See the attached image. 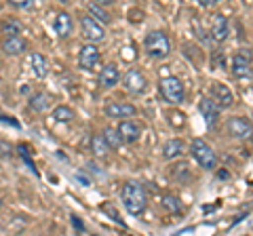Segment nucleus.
<instances>
[{
	"label": "nucleus",
	"instance_id": "nucleus-15",
	"mask_svg": "<svg viewBox=\"0 0 253 236\" xmlns=\"http://www.w3.org/2000/svg\"><path fill=\"white\" fill-rule=\"evenodd\" d=\"M199 110H201V114H203V118L207 120V124H215L217 122V118H219V106L213 101L211 97H201V101H199Z\"/></svg>",
	"mask_w": 253,
	"mask_h": 236
},
{
	"label": "nucleus",
	"instance_id": "nucleus-13",
	"mask_svg": "<svg viewBox=\"0 0 253 236\" xmlns=\"http://www.w3.org/2000/svg\"><path fill=\"white\" fill-rule=\"evenodd\" d=\"M26 49H28L26 38H21V36L2 38V53H4V55H9V57H17V55L26 53Z\"/></svg>",
	"mask_w": 253,
	"mask_h": 236
},
{
	"label": "nucleus",
	"instance_id": "nucleus-29",
	"mask_svg": "<svg viewBox=\"0 0 253 236\" xmlns=\"http://www.w3.org/2000/svg\"><path fill=\"white\" fill-rule=\"evenodd\" d=\"M11 4L15 6V9H30L32 6L30 0H15V2H11Z\"/></svg>",
	"mask_w": 253,
	"mask_h": 236
},
{
	"label": "nucleus",
	"instance_id": "nucleus-5",
	"mask_svg": "<svg viewBox=\"0 0 253 236\" xmlns=\"http://www.w3.org/2000/svg\"><path fill=\"white\" fill-rule=\"evenodd\" d=\"M81 32H83V38L86 40V44L101 42V40L106 38V30H104V26H99L97 21H93L89 15L81 17Z\"/></svg>",
	"mask_w": 253,
	"mask_h": 236
},
{
	"label": "nucleus",
	"instance_id": "nucleus-8",
	"mask_svg": "<svg viewBox=\"0 0 253 236\" xmlns=\"http://www.w3.org/2000/svg\"><path fill=\"white\" fill-rule=\"evenodd\" d=\"M226 129L228 133L234 137V139H249L253 135V127H251V122L247 120V118H243V116H232V118H228V122H226Z\"/></svg>",
	"mask_w": 253,
	"mask_h": 236
},
{
	"label": "nucleus",
	"instance_id": "nucleus-34",
	"mask_svg": "<svg viewBox=\"0 0 253 236\" xmlns=\"http://www.w3.org/2000/svg\"><path fill=\"white\" fill-rule=\"evenodd\" d=\"M243 236H247V234H243Z\"/></svg>",
	"mask_w": 253,
	"mask_h": 236
},
{
	"label": "nucleus",
	"instance_id": "nucleus-28",
	"mask_svg": "<svg viewBox=\"0 0 253 236\" xmlns=\"http://www.w3.org/2000/svg\"><path fill=\"white\" fill-rule=\"evenodd\" d=\"M11 154H13V146L6 139H0V156H2V158H9Z\"/></svg>",
	"mask_w": 253,
	"mask_h": 236
},
{
	"label": "nucleus",
	"instance_id": "nucleus-12",
	"mask_svg": "<svg viewBox=\"0 0 253 236\" xmlns=\"http://www.w3.org/2000/svg\"><path fill=\"white\" fill-rule=\"evenodd\" d=\"M211 99L215 101V104L221 108H230L234 104V95H232V91L228 89L226 84H221V82H215L211 86Z\"/></svg>",
	"mask_w": 253,
	"mask_h": 236
},
{
	"label": "nucleus",
	"instance_id": "nucleus-3",
	"mask_svg": "<svg viewBox=\"0 0 253 236\" xmlns=\"http://www.w3.org/2000/svg\"><path fill=\"white\" fill-rule=\"evenodd\" d=\"M190 152H192L194 160L199 162V167H203L205 171H213L217 167V154L205 139L196 137L192 141V146H190Z\"/></svg>",
	"mask_w": 253,
	"mask_h": 236
},
{
	"label": "nucleus",
	"instance_id": "nucleus-32",
	"mask_svg": "<svg viewBox=\"0 0 253 236\" xmlns=\"http://www.w3.org/2000/svg\"><path fill=\"white\" fill-rule=\"evenodd\" d=\"M72 224H74V228H78V230H81V232H83V230H84V226H83V224H81V219H78V217H76V215H72Z\"/></svg>",
	"mask_w": 253,
	"mask_h": 236
},
{
	"label": "nucleus",
	"instance_id": "nucleus-17",
	"mask_svg": "<svg viewBox=\"0 0 253 236\" xmlns=\"http://www.w3.org/2000/svg\"><path fill=\"white\" fill-rule=\"evenodd\" d=\"M53 28H55V32H57V36H59V38H68L70 34H72V28H74V23H72V17H70V13L59 11L57 15H55Z\"/></svg>",
	"mask_w": 253,
	"mask_h": 236
},
{
	"label": "nucleus",
	"instance_id": "nucleus-22",
	"mask_svg": "<svg viewBox=\"0 0 253 236\" xmlns=\"http://www.w3.org/2000/svg\"><path fill=\"white\" fill-rule=\"evenodd\" d=\"M86 9H89V17L93 21H97L99 26H106V23L112 21V17H110V13L106 11V6H101L99 2H91L86 4Z\"/></svg>",
	"mask_w": 253,
	"mask_h": 236
},
{
	"label": "nucleus",
	"instance_id": "nucleus-30",
	"mask_svg": "<svg viewBox=\"0 0 253 236\" xmlns=\"http://www.w3.org/2000/svg\"><path fill=\"white\" fill-rule=\"evenodd\" d=\"M104 211H106V213H108V215H112V217L116 219V222H118V224H123V222H121V215H118V213H116V211H114L112 207H108V204H104Z\"/></svg>",
	"mask_w": 253,
	"mask_h": 236
},
{
	"label": "nucleus",
	"instance_id": "nucleus-9",
	"mask_svg": "<svg viewBox=\"0 0 253 236\" xmlns=\"http://www.w3.org/2000/svg\"><path fill=\"white\" fill-rule=\"evenodd\" d=\"M104 114L110 118H123V120H126V118H133L137 114V108L133 104H126V101H108L104 106Z\"/></svg>",
	"mask_w": 253,
	"mask_h": 236
},
{
	"label": "nucleus",
	"instance_id": "nucleus-14",
	"mask_svg": "<svg viewBox=\"0 0 253 236\" xmlns=\"http://www.w3.org/2000/svg\"><path fill=\"white\" fill-rule=\"evenodd\" d=\"M121 82V72H118V68L114 64H108L99 70V86L101 89H112Z\"/></svg>",
	"mask_w": 253,
	"mask_h": 236
},
{
	"label": "nucleus",
	"instance_id": "nucleus-24",
	"mask_svg": "<svg viewBox=\"0 0 253 236\" xmlns=\"http://www.w3.org/2000/svg\"><path fill=\"white\" fill-rule=\"evenodd\" d=\"M91 150H93L95 156H99V158H104V156L110 152V148L106 144L104 135H93V139H91Z\"/></svg>",
	"mask_w": 253,
	"mask_h": 236
},
{
	"label": "nucleus",
	"instance_id": "nucleus-25",
	"mask_svg": "<svg viewBox=\"0 0 253 236\" xmlns=\"http://www.w3.org/2000/svg\"><path fill=\"white\" fill-rule=\"evenodd\" d=\"M101 135H104V139H106V144H108L110 150H114V148H121L123 139H121V135H118V133H116V129H110V127H106Z\"/></svg>",
	"mask_w": 253,
	"mask_h": 236
},
{
	"label": "nucleus",
	"instance_id": "nucleus-27",
	"mask_svg": "<svg viewBox=\"0 0 253 236\" xmlns=\"http://www.w3.org/2000/svg\"><path fill=\"white\" fill-rule=\"evenodd\" d=\"M169 118H171V124L173 127H177V129H184V124H186V116L177 112V110H171L169 112Z\"/></svg>",
	"mask_w": 253,
	"mask_h": 236
},
{
	"label": "nucleus",
	"instance_id": "nucleus-2",
	"mask_svg": "<svg viewBox=\"0 0 253 236\" xmlns=\"http://www.w3.org/2000/svg\"><path fill=\"white\" fill-rule=\"evenodd\" d=\"M144 51L148 57H154V59H165L169 57L171 53V42L165 32L161 30H154V32H150L144 40Z\"/></svg>",
	"mask_w": 253,
	"mask_h": 236
},
{
	"label": "nucleus",
	"instance_id": "nucleus-10",
	"mask_svg": "<svg viewBox=\"0 0 253 236\" xmlns=\"http://www.w3.org/2000/svg\"><path fill=\"white\" fill-rule=\"evenodd\" d=\"M97 64H99V49L95 44H84L78 51V68L84 70V72H91Z\"/></svg>",
	"mask_w": 253,
	"mask_h": 236
},
{
	"label": "nucleus",
	"instance_id": "nucleus-21",
	"mask_svg": "<svg viewBox=\"0 0 253 236\" xmlns=\"http://www.w3.org/2000/svg\"><path fill=\"white\" fill-rule=\"evenodd\" d=\"M184 150H186V146L181 139H169V141H165V146H163V158L165 160L179 158V156L184 154Z\"/></svg>",
	"mask_w": 253,
	"mask_h": 236
},
{
	"label": "nucleus",
	"instance_id": "nucleus-20",
	"mask_svg": "<svg viewBox=\"0 0 253 236\" xmlns=\"http://www.w3.org/2000/svg\"><path fill=\"white\" fill-rule=\"evenodd\" d=\"M51 104H53V99H51V95L49 93H34V95L30 97V101H28V106H30V110L32 112H38V114H42V112H46V110L51 108Z\"/></svg>",
	"mask_w": 253,
	"mask_h": 236
},
{
	"label": "nucleus",
	"instance_id": "nucleus-4",
	"mask_svg": "<svg viewBox=\"0 0 253 236\" xmlns=\"http://www.w3.org/2000/svg\"><path fill=\"white\" fill-rule=\"evenodd\" d=\"M158 89H161V95L165 101L169 104H184L186 99V89L177 76H167L158 82Z\"/></svg>",
	"mask_w": 253,
	"mask_h": 236
},
{
	"label": "nucleus",
	"instance_id": "nucleus-19",
	"mask_svg": "<svg viewBox=\"0 0 253 236\" xmlns=\"http://www.w3.org/2000/svg\"><path fill=\"white\" fill-rule=\"evenodd\" d=\"M0 32L4 34V38H9V36H21L23 23H21L19 17H15V15H6V17L0 21Z\"/></svg>",
	"mask_w": 253,
	"mask_h": 236
},
{
	"label": "nucleus",
	"instance_id": "nucleus-11",
	"mask_svg": "<svg viewBox=\"0 0 253 236\" xmlns=\"http://www.w3.org/2000/svg\"><path fill=\"white\" fill-rule=\"evenodd\" d=\"M251 59H253L251 51H239L232 57V74L236 78L249 76L251 74Z\"/></svg>",
	"mask_w": 253,
	"mask_h": 236
},
{
	"label": "nucleus",
	"instance_id": "nucleus-18",
	"mask_svg": "<svg viewBox=\"0 0 253 236\" xmlns=\"http://www.w3.org/2000/svg\"><path fill=\"white\" fill-rule=\"evenodd\" d=\"M30 68H32L34 78H38V80H42V78H46V74H49V61H46V57L42 53L30 55Z\"/></svg>",
	"mask_w": 253,
	"mask_h": 236
},
{
	"label": "nucleus",
	"instance_id": "nucleus-16",
	"mask_svg": "<svg viewBox=\"0 0 253 236\" xmlns=\"http://www.w3.org/2000/svg\"><path fill=\"white\" fill-rule=\"evenodd\" d=\"M211 34L213 38H215L217 42H224L228 34H230V23H228V19L224 17V15H213V19H211Z\"/></svg>",
	"mask_w": 253,
	"mask_h": 236
},
{
	"label": "nucleus",
	"instance_id": "nucleus-7",
	"mask_svg": "<svg viewBox=\"0 0 253 236\" xmlns=\"http://www.w3.org/2000/svg\"><path fill=\"white\" fill-rule=\"evenodd\" d=\"M116 133L121 135L123 144L125 141L126 144H135V141L141 137V133H144V124H141L139 120H131V118H126V120H121Z\"/></svg>",
	"mask_w": 253,
	"mask_h": 236
},
{
	"label": "nucleus",
	"instance_id": "nucleus-26",
	"mask_svg": "<svg viewBox=\"0 0 253 236\" xmlns=\"http://www.w3.org/2000/svg\"><path fill=\"white\" fill-rule=\"evenodd\" d=\"M163 207L167 209L169 213H177V211H181V202H179V198H175V196L165 194L163 196Z\"/></svg>",
	"mask_w": 253,
	"mask_h": 236
},
{
	"label": "nucleus",
	"instance_id": "nucleus-1",
	"mask_svg": "<svg viewBox=\"0 0 253 236\" xmlns=\"http://www.w3.org/2000/svg\"><path fill=\"white\" fill-rule=\"evenodd\" d=\"M121 200L125 204L126 213L131 215H141L148 207V196H146V190L144 186L139 182H126L123 184V190H121Z\"/></svg>",
	"mask_w": 253,
	"mask_h": 236
},
{
	"label": "nucleus",
	"instance_id": "nucleus-31",
	"mask_svg": "<svg viewBox=\"0 0 253 236\" xmlns=\"http://www.w3.org/2000/svg\"><path fill=\"white\" fill-rule=\"evenodd\" d=\"M121 55H123V59H135V55H133V46H129V49H125L121 51Z\"/></svg>",
	"mask_w": 253,
	"mask_h": 236
},
{
	"label": "nucleus",
	"instance_id": "nucleus-33",
	"mask_svg": "<svg viewBox=\"0 0 253 236\" xmlns=\"http://www.w3.org/2000/svg\"><path fill=\"white\" fill-rule=\"evenodd\" d=\"M2 204H4V200H2V196H0V209H2Z\"/></svg>",
	"mask_w": 253,
	"mask_h": 236
},
{
	"label": "nucleus",
	"instance_id": "nucleus-23",
	"mask_svg": "<svg viewBox=\"0 0 253 236\" xmlns=\"http://www.w3.org/2000/svg\"><path fill=\"white\" fill-rule=\"evenodd\" d=\"M74 116H76L74 110L68 106H57L53 110V120H57V122H72Z\"/></svg>",
	"mask_w": 253,
	"mask_h": 236
},
{
	"label": "nucleus",
	"instance_id": "nucleus-6",
	"mask_svg": "<svg viewBox=\"0 0 253 236\" xmlns=\"http://www.w3.org/2000/svg\"><path fill=\"white\" fill-rule=\"evenodd\" d=\"M123 84H125V89H126V91L133 93V95H141V93H146V89H148L146 76L141 74L137 68L126 70V74L123 76Z\"/></svg>",
	"mask_w": 253,
	"mask_h": 236
}]
</instances>
